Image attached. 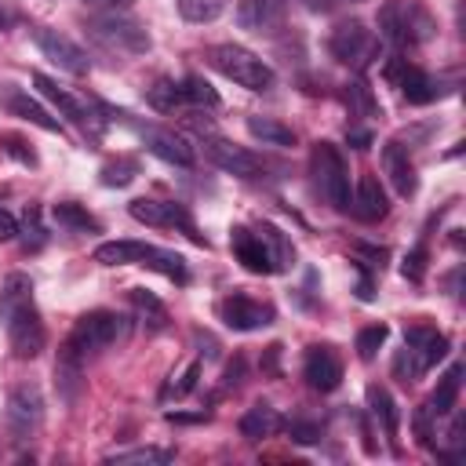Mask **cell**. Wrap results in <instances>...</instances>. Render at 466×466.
<instances>
[{
	"label": "cell",
	"mask_w": 466,
	"mask_h": 466,
	"mask_svg": "<svg viewBox=\"0 0 466 466\" xmlns=\"http://www.w3.org/2000/svg\"><path fill=\"white\" fill-rule=\"evenodd\" d=\"M7 109H11L15 116H22V120H29V124H36V127H44V131H51V135H62V124H58L40 102H33V98L22 95V91H11V95H7Z\"/></svg>",
	"instance_id": "obj_25"
},
{
	"label": "cell",
	"mask_w": 466,
	"mask_h": 466,
	"mask_svg": "<svg viewBox=\"0 0 466 466\" xmlns=\"http://www.w3.org/2000/svg\"><path fill=\"white\" fill-rule=\"evenodd\" d=\"M306 11H317V15H328V11H335V7H342V4H360V0H299Z\"/></svg>",
	"instance_id": "obj_39"
},
{
	"label": "cell",
	"mask_w": 466,
	"mask_h": 466,
	"mask_svg": "<svg viewBox=\"0 0 466 466\" xmlns=\"http://www.w3.org/2000/svg\"><path fill=\"white\" fill-rule=\"evenodd\" d=\"M302 379L317 390V393H331L342 382V360L335 357V350L328 346H309L306 360H302Z\"/></svg>",
	"instance_id": "obj_18"
},
{
	"label": "cell",
	"mask_w": 466,
	"mask_h": 466,
	"mask_svg": "<svg viewBox=\"0 0 466 466\" xmlns=\"http://www.w3.org/2000/svg\"><path fill=\"white\" fill-rule=\"evenodd\" d=\"M368 408L371 415L382 422V433L390 441H397V430H400V411H397V400L390 397L386 386H368Z\"/></svg>",
	"instance_id": "obj_26"
},
{
	"label": "cell",
	"mask_w": 466,
	"mask_h": 466,
	"mask_svg": "<svg viewBox=\"0 0 466 466\" xmlns=\"http://www.w3.org/2000/svg\"><path fill=\"white\" fill-rule=\"evenodd\" d=\"M15 237H18V222H15V215L7 208H0V244L4 240H15Z\"/></svg>",
	"instance_id": "obj_40"
},
{
	"label": "cell",
	"mask_w": 466,
	"mask_h": 466,
	"mask_svg": "<svg viewBox=\"0 0 466 466\" xmlns=\"http://www.w3.org/2000/svg\"><path fill=\"white\" fill-rule=\"evenodd\" d=\"M386 335H390L386 324H368V328H360V331H357V353H360V360H371V357L379 353V346L386 342Z\"/></svg>",
	"instance_id": "obj_32"
},
{
	"label": "cell",
	"mask_w": 466,
	"mask_h": 466,
	"mask_svg": "<svg viewBox=\"0 0 466 466\" xmlns=\"http://www.w3.org/2000/svg\"><path fill=\"white\" fill-rule=\"evenodd\" d=\"M444 353H448V339H444L437 328L415 324V328L404 331V350H400L397 360H393V375L404 379V382H415V379L426 375Z\"/></svg>",
	"instance_id": "obj_6"
},
{
	"label": "cell",
	"mask_w": 466,
	"mask_h": 466,
	"mask_svg": "<svg viewBox=\"0 0 466 466\" xmlns=\"http://www.w3.org/2000/svg\"><path fill=\"white\" fill-rule=\"evenodd\" d=\"M350 211H353L360 222H379V218H386L390 197H386V189H382V182H379L375 175H360V182H357V189H353V197H350Z\"/></svg>",
	"instance_id": "obj_19"
},
{
	"label": "cell",
	"mask_w": 466,
	"mask_h": 466,
	"mask_svg": "<svg viewBox=\"0 0 466 466\" xmlns=\"http://www.w3.org/2000/svg\"><path fill=\"white\" fill-rule=\"evenodd\" d=\"M328 47H331V55H335L339 62L364 69V66L371 62V55H375V36H371V29H368L364 22L350 18V22H339V25H335Z\"/></svg>",
	"instance_id": "obj_10"
},
{
	"label": "cell",
	"mask_w": 466,
	"mask_h": 466,
	"mask_svg": "<svg viewBox=\"0 0 466 466\" xmlns=\"http://www.w3.org/2000/svg\"><path fill=\"white\" fill-rule=\"evenodd\" d=\"M346 106L357 109V113H375V98H371V91H368L360 80L346 87Z\"/></svg>",
	"instance_id": "obj_36"
},
{
	"label": "cell",
	"mask_w": 466,
	"mask_h": 466,
	"mask_svg": "<svg viewBox=\"0 0 466 466\" xmlns=\"http://www.w3.org/2000/svg\"><path fill=\"white\" fill-rule=\"evenodd\" d=\"M84 29H87L91 40H98L109 51H120V55H146L149 51V33L131 15H116V11L91 15L84 22Z\"/></svg>",
	"instance_id": "obj_8"
},
{
	"label": "cell",
	"mask_w": 466,
	"mask_h": 466,
	"mask_svg": "<svg viewBox=\"0 0 466 466\" xmlns=\"http://www.w3.org/2000/svg\"><path fill=\"white\" fill-rule=\"evenodd\" d=\"M288 0H240L237 4V25L251 33H266L277 22H284Z\"/></svg>",
	"instance_id": "obj_20"
},
{
	"label": "cell",
	"mask_w": 466,
	"mask_h": 466,
	"mask_svg": "<svg viewBox=\"0 0 466 466\" xmlns=\"http://www.w3.org/2000/svg\"><path fill=\"white\" fill-rule=\"evenodd\" d=\"M84 4H95V7H109V11H116V7H127L131 0H84Z\"/></svg>",
	"instance_id": "obj_42"
},
{
	"label": "cell",
	"mask_w": 466,
	"mask_h": 466,
	"mask_svg": "<svg viewBox=\"0 0 466 466\" xmlns=\"http://www.w3.org/2000/svg\"><path fill=\"white\" fill-rule=\"evenodd\" d=\"M127 335V317H120V313H113V309H91V313H84L76 324H73V331H69V339H66V346L62 350H69L73 357H91V353H102V350H109L113 342H120Z\"/></svg>",
	"instance_id": "obj_5"
},
{
	"label": "cell",
	"mask_w": 466,
	"mask_h": 466,
	"mask_svg": "<svg viewBox=\"0 0 466 466\" xmlns=\"http://www.w3.org/2000/svg\"><path fill=\"white\" fill-rule=\"evenodd\" d=\"M400 273L408 277V280H422V273H426V248L419 244V248H411L408 255H404V266H400Z\"/></svg>",
	"instance_id": "obj_37"
},
{
	"label": "cell",
	"mask_w": 466,
	"mask_h": 466,
	"mask_svg": "<svg viewBox=\"0 0 466 466\" xmlns=\"http://www.w3.org/2000/svg\"><path fill=\"white\" fill-rule=\"evenodd\" d=\"M175 459V451H167V448H131V451H113L106 462H116V466H127V462H153V466H164V462H171Z\"/></svg>",
	"instance_id": "obj_29"
},
{
	"label": "cell",
	"mask_w": 466,
	"mask_h": 466,
	"mask_svg": "<svg viewBox=\"0 0 466 466\" xmlns=\"http://www.w3.org/2000/svg\"><path fill=\"white\" fill-rule=\"evenodd\" d=\"M146 102H149L153 109H160V113H171V109L186 106V98H182V84H175V80H157V84L146 91Z\"/></svg>",
	"instance_id": "obj_28"
},
{
	"label": "cell",
	"mask_w": 466,
	"mask_h": 466,
	"mask_svg": "<svg viewBox=\"0 0 466 466\" xmlns=\"http://www.w3.org/2000/svg\"><path fill=\"white\" fill-rule=\"evenodd\" d=\"M138 131V138L146 142V149L153 153V157H160V160H167V164H175V167H193V146L182 138V135H175V131H167V127H157V124H138L135 127Z\"/></svg>",
	"instance_id": "obj_16"
},
{
	"label": "cell",
	"mask_w": 466,
	"mask_h": 466,
	"mask_svg": "<svg viewBox=\"0 0 466 466\" xmlns=\"http://www.w3.org/2000/svg\"><path fill=\"white\" fill-rule=\"evenodd\" d=\"M4 419H7V430H11L15 441L33 437V433L40 430V419H44V397H40V390H36V386H18V390H11V393H7V411H4Z\"/></svg>",
	"instance_id": "obj_12"
},
{
	"label": "cell",
	"mask_w": 466,
	"mask_h": 466,
	"mask_svg": "<svg viewBox=\"0 0 466 466\" xmlns=\"http://www.w3.org/2000/svg\"><path fill=\"white\" fill-rule=\"evenodd\" d=\"M288 433H291V441H299V444H317V441H320V426L309 422V419H291V422H288Z\"/></svg>",
	"instance_id": "obj_38"
},
{
	"label": "cell",
	"mask_w": 466,
	"mask_h": 466,
	"mask_svg": "<svg viewBox=\"0 0 466 466\" xmlns=\"http://www.w3.org/2000/svg\"><path fill=\"white\" fill-rule=\"evenodd\" d=\"M229 244H233V255H237V262L248 269V273H277L280 266H277V258H273V248H269V240H266V233H251V229H233V237H229Z\"/></svg>",
	"instance_id": "obj_17"
},
{
	"label": "cell",
	"mask_w": 466,
	"mask_h": 466,
	"mask_svg": "<svg viewBox=\"0 0 466 466\" xmlns=\"http://www.w3.org/2000/svg\"><path fill=\"white\" fill-rule=\"evenodd\" d=\"M309 171L313 182L320 189V197L335 208V211H350V167L342 160V153L331 142H313L309 149Z\"/></svg>",
	"instance_id": "obj_7"
},
{
	"label": "cell",
	"mask_w": 466,
	"mask_h": 466,
	"mask_svg": "<svg viewBox=\"0 0 466 466\" xmlns=\"http://www.w3.org/2000/svg\"><path fill=\"white\" fill-rule=\"evenodd\" d=\"M240 371H244V364L237 360V364H233V368L226 371V386H237V382H240Z\"/></svg>",
	"instance_id": "obj_43"
},
{
	"label": "cell",
	"mask_w": 466,
	"mask_h": 466,
	"mask_svg": "<svg viewBox=\"0 0 466 466\" xmlns=\"http://www.w3.org/2000/svg\"><path fill=\"white\" fill-rule=\"evenodd\" d=\"M222 0H178V15L193 25H204V22H215L222 15Z\"/></svg>",
	"instance_id": "obj_30"
},
{
	"label": "cell",
	"mask_w": 466,
	"mask_h": 466,
	"mask_svg": "<svg viewBox=\"0 0 466 466\" xmlns=\"http://www.w3.org/2000/svg\"><path fill=\"white\" fill-rule=\"evenodd\" d=\"M127 215L135 218V222H146V226H157V229H186L197 244H204V237L197 233V226H193V218H189V211L182 208V204H175V200H157V197H135L131 204H127Z\"/></svg>",
	"instance_id": "obj_9"
},
{
	"label": "cell",
	"mask_w": 466,
	"mask_h": 466,
	"mask_svg": "<svg viewBox=\"0 0 466 466\" xmlns=\"http://www.w3.org/2000/svg\"><path fill=\"white\" fill-rule=\"evenodd\" d=\"M33 84L40 87V95L51 102V106H58L62 109V116H69L73 124H80V127H87V120H91V109L80 102V98H73L66 87H58L51 76H44V73H33Z\"/></svg>",
	"instance_id": "obj_22"
},
{
	"label": "cell",
	"mask_w": 466,
	"mask_h": 466,
	"mask_svg": "<svg viewBox=\"0 0 466 466\" xmlns=\"http://www.w3.org/2000/svg\"><path fill=\"white\" fill-rule=\"evenodd\" d=\"M248 135L262 146H295V131L273 116H248Z\"/></svg>",
	"instance_id": "obj_27"
},
{
	"label": "cell",
	"mask_w": 466,
	"mask_h": 466,
	"mask_svg": "<svg viewBox=\"0 0 466 466\" xmlns=\"http://www.w3.org/2000/svg\"><path fill=\"white\" fill-rule=\"evenodd\" d=\"M0 320H4V331H7V342H11V353L29 360L44 350L47 342V331H44V320L36 313V302H33V280L25 273H7L4 284H0Z\"/></svg>",
	"instance_id": "obj_1"
},
{
	"label": "cell",
	"mask_w": 466,
	"mask_h": 466,
	"mask_svg": "<svg viewBox=\"0 0 466 466\" xmlns=\"http://www.w3.org/2000/svg\"><path fill=\"white\" fill-rule=\"evenodd\" d=\"M135 171H138V164H135V160L106 164V167H102V182H106V186H127V182L135 178Z\"/></svg>",
	"instance_id": "obj_35"
},
{
	"label": "cell",
	"mask_w": 466,
	"mask_h": 466,
	"mask_svg": "<svg viewBox=\"0 0 466 466\" xmlns=\"http://www.w3.org/2000/svg\"><path fill=\"white\" fill-rule=\"evenodd\" d=\"M379 33L397 47H419L433 40L437 18L419 0H386L379 7Z\"/></svg>",
	"instance_id": "obj_3"
},
{
	"label": "cell",
	"mask_w": 466,
	"mask_h": 466,
	"mask_svg": "<svg viewBox=\"0 0 466 466\" xmlns=\"http://www.w3.org/2000/svg\"><path fill=\"white\" fill-rule=\"evenodd\" d=\"M95 262H102V266H146V269H157L178 284L189 280L186 258L178 251H167V248H157L146 240H106L95 248Z\"/></svg>",
	"instance_id": "obj_2"
},
{
	"label": "cell",
	"mask_w": 466,
	"mask_h": 466,
	"mask_svg": "<svg viewBox=\"0 0 466 466\" xmlns=\"http://www.w3.org/2000/svg\"><path fill=\"white\" fill-rule=\"evenodd\" d=\"M346 142H350L353 149H368V146H371V131H368V127H350V131H346Z\"/></svg>",
	"instance_id": "obj_41"
},
{
	"label": "cell",
	"mask_w": 466,
	"mask_h": 466,
	"mask_svg": "<svg viewBox=\"0 0 466 466\" xmlns=\"http://www.w3.org/2000/svg\"><path fill=\"white\" fill-rule=\"evenodd\" d=\"M382 171H386L390 186H393L400 197H411V193H415V164H411V157H408V146L386 142V146H382Z\"/></svg>",
	"instance_id": "obj_21"
},
{
	"label": "cell",
	"mask_w": 466,
	"mask_h": 466,
	"mask_svg": "<svg viewBox=\"0 0 466 466\" xmlns=\"http://www.w3.org/2000/svg\"><path fill=\"white\" fill-rule=\"evenodd\" d=\"M218 317H222L226 328H233V331H258V328L273 324V306H266V302H258V299L237 291V295H226V299L218 302Z\"/></svg>",
	"instance_id": "obj_15"
},
{
	"label": "cell",
	"mask_w": 466,
	"mask_h": 466,
	"mask_svg": "<svg viewBox=\"0 0 466 466\" xmlns=\"http://www.w3.org/2000/svg\"><path fill=\"white\" fill-rule=\"evenodd\" d=\"M33 40H36V47H40V55L44 58H51L58 69H66V73H73V76H84L87 69H91V62H87V51L76 44V40H69L66 33H58V29H47V25H36L33 29Z\"/></svg>",
	"instance_id": "obj_11"
},
{
	"label": "cell",
	"mask_w": 466,
	"mask_h": 466,
	"mask_svg": "<svg viewBox=\"0 0 466 466\" xmlns=\"http://www.w3.org/2000/svg\"><path fill=\"white\" fill-rule=\"evenodd\" d=\"M237 430H240L244 441H266V437H273V433L280 430V415H277V408H269V404L258 400V404H251V408L240 415Z\"/></svg>",
	"instance_id": "obj_23"
},
{
	"label": "cell",
	"mask_w": 466,
	"mask_h": 466,
	"mask_svg": "<svg viewBox=\"0 0 466 466\" xmlns=\"http://www.w3.org/2000/svg\"><path fill=\"white\" fill-rule=\"evenodd\" d=\"M204 153H208V160H211L218 171L237 175V178H262V171H266L255 153H248L244 146H233L229 138H218V135L204 138Z\"/></svg>",
	"instance_id": "obj_13"
},
{
	"label": "cell",
	"mask_w": 466,
	"mask_h": 466,
	"mask_svg": "<svg viewBox=\"0 0 466 466\" xmlns=\"http://www.w3.org/2000/svg\"><path fill=\"white\" fill-rule=\"evenodd\" d=\"M182 98H186V106H218V95L204 76H186L182 80Z\"/></svg>",
	"instance_id": "obj_31"
},
{
	"label": "cell",
	"mask_w": 466,
	"mask_h": 466,
	"mask_svg": "<svg viewBox=\"0 0 466 466\" xmlns=\"http://www.w3.org/2000/svg\"><path fill=\"white\" fill-rule=\"evenodd\" d=\"M386 76H390V80L400 87V95H404L408 102H415V106H426V102H433V98L444 95V84H441L437 76H430V73L408 66V58H393V62L386 66Z\"/></svg>",
	"instance_id": "obj_14"
},
{
	"label": "cell",
	"mask_w": 466,
	"mask_h": 466,
	"mask_svg": "<svg viewBox=\"0 0 466 466\" xmlns=\"http://www.w3.org/2000/svg\"><path fill=\"white\" fill-rule=\"evenodd\" d=\"M55 218L58 226H69V229H98V222L76 204H55Z\"/></svg>",
	"instance_id": "obj_34"
},
{
	"label": "cell",
	"mask_w": 466,
	"mask_h": 466,
	"mask_svg": "<svg viewBox=\"0 0 466 466\" xmlns=\"http://www.w3.org/2000/svg\"><path fill=\"white\" fill-rule=\"evenodd\" d=\"M208 62L211 69H218L226 80H233L237 87H248V91H269L277 84V73L258 58L251 55L248 47L240 44H215L208 51Z\"/></svg>",
	"instance_id": "obj_4"
},
{
	"label": "cell",
	"mask_w": 466,
	"mask_h": 466,
	"mask_svg": "<svg viewBox=\"0 0 466 466\" xmlns=\"http://www.w3.org/2000/svg\"><path fill=\"white\" fill-rule=\"evenodd\" d=\"M459 390H462V364L455 360V364L437 379V390L430 393L426 408H430L433 415H448V411L455 408V400H459Z\"/></svg>",
	"instance_id": "obj_24"
},
{
	"label": "cell",
	"mask_w": 466,
	"mask_h": 466,
	"mask_svg": "<svg viewBox=\"0 0 466 466\" xmlns=\"http://www.w3.org/2000/svg\"><path fill=\"white\" fill-rule=\"evenodd\" d=\"M197 375H200V364H197V360H189L178 375H171V382L160 390V397H164V400H167V397H186V393L197 386Z\"/></svg>",
	"instance_id": "obj_33"
}]
</instances>
